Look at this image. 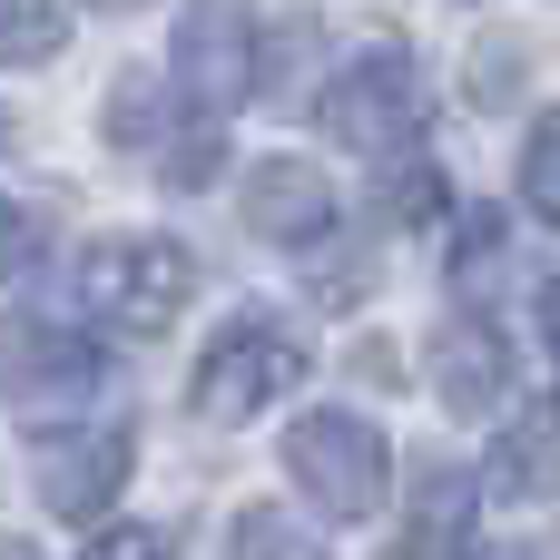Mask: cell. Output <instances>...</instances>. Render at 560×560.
Returning a JSON list of instances; mask_svg holds the SVG:
<instances>
[{
    "label": "cell",
    "mask_w": 560,
    "mask_h": 560,
    "mask_svg": "<svg viewBox=\"0 0 560 560\" xmlns=\"http://www.w3.org/2000/svg\"><path fill=\"white\" fill-rule=\"evenodd\" d=\"M541 335H551V354H560V276H551V295H541Z\"/></svg>",
    "instance_id": "cell-19"
},
{
    "label": "cell",
    "mask_w": 560,
    "mask_h": 560,
    "mask_svg": "<svg viewBox=\"0 0 560 560\" xmlns=\"http://www.w3.org/2000/svg\"><path fill=\"white\" fill-rule=\"evenodd\" d=\"M295 384H305V345H295L285 325H266V315H236V325H217V345L197 354L187 404H197L207 423H256V413L285 404Z\"/></svg>",
    "instance_id": "cell-1"
},
{
    "label": "cell",
    "mask_w": 560,
    "mask_h": 560,
    "mask_svg": "<svg viewBox=\"0 0 560 560\" xmlns=\"http://www.w3.org/2000/svg\"><path fill=\"white\" fill-rule=\"evenodd\" d=\"M246 89H256V10L246 0H187V20H177V98L197 118H226V108H246Z\"/></svg>",
    "instance_id": "cell-5"
},
{
    "label": "cell",
    "mask_w": 560,
    "mask_h": 560,
    "mask_svg": "<svg viewBox=\"0 0 560 560\" xmlns=\"http://www.w3.org/2000/svg\"><path fill=\"white\" fill-rule=\"evenodd\" d=\"M0 138H10V118H0Z\"/></svg>",
    "instance_id": "cell-22"
},
{
    "label": "cell",
    "mask_w": 560,
    "mask_h": 560,
    "mask_svg": "<svg viewBox=\"0 0 560 560\" xmlns=\"http://www.w3.org/2000/svg\"><path fill=\"white\" fill-rule=\"evenodd\" d=\"M0 59L10 69L59 59V0H0Z\"/></svg>",
    "instance_id": "cell-13"
},
{
    "label": "cell",
    "mask_w": 560,
    "mask_h": 560,
    "mask_svg": "<svg viewBox=\"0 0 560 560\" xmlns=\"http://www.w3.org/2000/svg\"><path fill=\"white\" fill-rule=\"evenodd\" d=\"M492 492H502V502H551V492H560V404H532V413L502 433V453H492Z\"/></svg>",
    "instance_id": "cell-10"
},
{
    "label": "cell",
    "mask_w": 560,
    "mask_h": 560,
    "mask_svg": "<svg viewBox=\"0 0 560 560\" xmlns=\"http://www.w3.org/2000/svg\"><path fill=\"white\" fill-rule=\"evenodd\" d=\"M285 472H295V492L315 502V512H335V522H374L384 512V433L364 423V413H305L295 433H285Z\"/></svg>",
    "instance_id": "cell-2"
},
{
    "label": "cell",
    "mask_w": 560,
    "mask_h": 560,
    "mask_svg": "<svg viewBox=\"0 0 560 560\" xmlns=\"http://www.w3.org/2000/svg\"><path fill=\"white\" fill-rule=\"evenodd\" d=\"M522 197H532L541 226H560V108L532 128V148H522Z\"/></svg>",
    "instance_id": "cell-14"
},
{
    "label": "cell",
    "mask_w": 560,
    "mask_h": 560,
    "mask_svg": "<svg viewBox=\"0 0 560 560\" xmlns=\"http://www.w3.org/2000/svg\"><path fill=\"white\" fill-rule=\"evenodd\" d=\"M226 560H325V541H315V532H295L285 512H236Z\"/></svg>",
    "instance_id": "cell-12"
},
{
    "label": "cell",
    "mask_w": 560,
    "mask_h": 560,
    "mask_svg": "<svg viewBox=\"0 0 560 560\" xmlns=\"http://www.w3.org/2000/svg\"><path fill=\"white\" fill-rule=\"evenodd\" d=\"M79 560H177V551H167V532H148V522H108V532H89Z\"/></svg>",
    "instance_id": "cell-15"
},
{
    "label": "cell",
    "mask_w": 560,
    "mask_h": 560,
    "mask_svg": "<svg viewBox=\"0 0 560 560\" xmlns=\"http://www.w3.org/2000/svg\"><path fill=\"white\" fill-rule=\"evenodd\" d=\"M118 482H128V423H79L39 443V502L59 522H108Z\"/></svg>",
    "instance_id": "cell-6"
},
{
    "label": "cell",
    "mask_w": 560,
    "mask_h": 560,
    "mask_svg": "<svg viewBox=\"0 0 560 560\" xmlns=\"http://www.w3.org/2000/svg\"><path fill=\"white\" fill-rule=\"evenodd\" d=\"M394 217H413V226L443 217V177H433V167H404V177H394Z\"/></svg>",
    "instance_id": "cell-17"
},
{
    "label": "cell",
    "mask_w": 560,
    "mask_h": 560,
    "mask_svg": "<svg viewBox=\"0 0 560 560\" xmlns=\"http://www.w3.org/2000/svg\"><path fill=\"white\" fill-rule=\"evenodd\" d=\"M325 128H335L354 158H404V148L423 138V79H413V59H404V49H374V59L335 69Z\"/></svg>",
    "instance_id": "cell-4"
},
{
    "label": "cell",
    "mask_w": 560,
    "mask_h": 560,
    "mask_svg": "<svg viewBox=\"0 0 560 560\" xmlns=\"http://www.w3.org/2000/svg\"><path fill=\"white\" fill-rule=\"evenodd\" d=\"M10 266H20V217L0 207V276H10Z\"/></svg>",
    "instance_id": "cell-18"
},
{
    "label": "cell",
    "mask_w": 560,
    "mask_h": 560,
    "mask_svg": "<svg viewBox=\"0 0 560 560\" xmlns=\"http://www.w3.org/2000/svg\"><path fill=\"white\" fill-rule=\"evenodd\" d=\"M0 560H30V551H0Z\"/></svg>",
    "instance_id": "cell-21"
},
{
    "label": "cell",
    "mask_w": 560,
    "mask_h": 560,
    "mask_svg": "<svg viewBox=\"0 0 560 560\" xmlns=\"http://www.w3.org/2000/svg\"><path fill=\"white\" fill-rule=\"evenodd\" d=\"M89 384H98V345H79L69 325H20V335H10V394H20L30 413L79 404Z\"/></svg>",
    "instance_id": "cell-8"
},
{
    "label": "cell",
    "mask_w": 560,
    "mask_h": 560,
    "mask_svg": "<svg viewBox=\"0 0 560 560\" xmlns=\"http://www.w3.org/2000/svg\"><path fill=\"white\" fill-rule=\"evenodd\" d=\"M89 10H148V0H89Z\"/></svg>",
    "instance_id": "cell-20"
},
{
    "label": "cell",
    "mask_w": 560,
    "mask_h": 560,
    "mask_svg": "<svg viewBox=\"0 0 560 560\" xmlns=\"http://www.w3.org/2000/svg\"><path fill=\"white\" fill-rule=\"evenodd\" d=\"M148 128H158L148 79H118V89H108V138H148Z\"/></svg>",
    "instance_id": "cell-16"
},
{
    "label": "cell",
    "mask_w": 560,
    "mask_h": 560,
    "mask_svg": "<svg viewBox=\"0 0 560 560\" xmlns=\"http://www.w3.org/2000/svg\"><path fill=\"white\" fill-rule=\"evenodd\" d=\"M463 532H472V482H463V472H423L404 560H443V551H463Z\"/></svg>",
    "instance_id": "cell-11"
},
{
    "label": "cell",
    "mask_w": 560,
    "mask_h": 560,
    "mask_svg": "<svg viewBox=\"0 0 560 560\" xmlns=\"http://www.w3.org/2000/svg\"><path fill=\"white\" fill-rule=\"evenodd\" d=\"M187 285H197V266H187L177 236H108L89 256V305L118 335H167L187 315Z\"/></svg>",
    "instance_id": "cell-3"
},
{
    "label": "cell",
    "mask_w": 560,
    "mask_h": 560,
    "mask_svg": "<svg viewBox=\"0 0 560 560\" xmlns=\"http://www.w3.org/2000/svg\"><path fill=\"white\" fill-rule=\"evenodd\" d=\"M246 226H256L266 246H315V236H335V187H325V167L266 158V167L246 177Z\"/></svg>",
    "instance_id": "cell-7"
},
{
    "label": "cell",
    "mask_w": 560,
    "mask_h": 560,
    "mask_svg": "<svg viewBox=\"0 0 560 560\" xmlns=\"http://www.w3.org/2000/svg\"><path fill=\"white\" fill-rule=\"evenodd\" d=\"M433 394L453 404V413H492L502 394H512V345L492 335V325H443V345H433Z\"/></svg>",
    "instance_id": "cell-9"
}]
</instances>
